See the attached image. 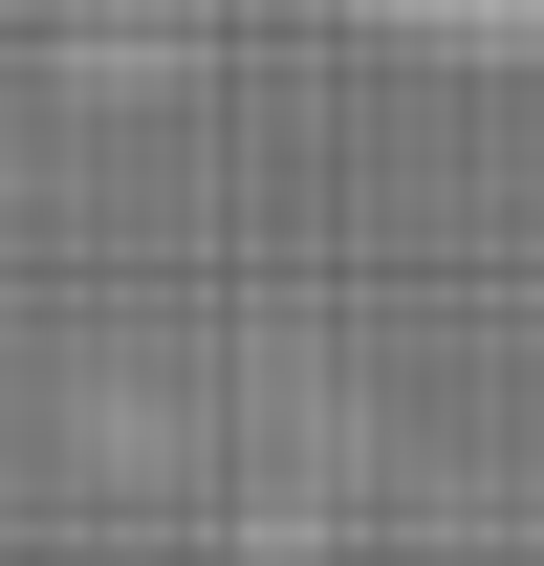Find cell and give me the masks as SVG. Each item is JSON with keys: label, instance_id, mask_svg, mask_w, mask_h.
Wrapping results in <instances>:
<instances>
[{"label": "cell", "instance_id": "obj_1", "mask_svg": "<svg viewBox=\"0 0 544 566\" xmlns=\"http://www.w3.org/2000/svg\"><path fill=\"white\" fill-rule=\"evenodd\" d=\"M393 22H436V44H501V66H544V0H393Z\"/></svg>", "mask_w": 544, "mask_h": 566}]
</instances>
